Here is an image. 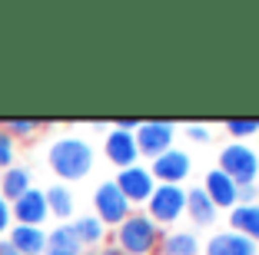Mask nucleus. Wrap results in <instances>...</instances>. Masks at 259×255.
<instances>
[{
    "instance_id": "1",
    "label": "nucleus",
    "mask_w": 259,
    "mask_h": 255,
    "mask_svg": "<svg viewBox=\"0 0 259 255\" xmlns=\"http://www.w3.org/2000/svg\"><path fill=\"white\" fill-rule=\"evenodd\" d=\"M47 166L54 169V176L67 186V182H80L93 173L97 166V149L87 136H60L47 149Z\"/></svg>"
},
{
    "instance_id": "2",
    "label": "nucleus",
    "mask_w": 259,
    "mask_h": 255,
    "mask_svg": "<svg viewBox=\"0 0 259 255\" xmlns=\"http://www.w3.org/2000/svg\"><path fill=\"white\" fill-rule=\"evenodd\" d=\"M163 239V229L146 216L143 209H133V216H126L120 225L113 229V242L123 255H153L160 248Z\"/></svg>"
},
{
    "instance_id": "3",
    "label": "nucleus",
    "mask_w": 259,
    "mask_h": 255,
    "mask_svg": "<svg viewBox=\"0 0 259 255\" xmlns=\"http://www.w3.org/2000/svg\"><path fill=\"white\" fill-rule=\"evenodd\" d=\"M143 212L160 225L163 232L176 229V222L186 219V186H156L153 195L146 199Z\"/></svg>"
},
{
    "instance_id": "4",
    "label": "nucleus",
    "mask_w": 259,
    "mask_h": 255,
    "mask_svg": "<svg viewBox=\"0 0 259 255\" xmlns=\"http://www.w3.org/2000/svg\"><path fill=\"white\" fill-rule=\"evenodd\" d=\"M216 169L229 176L236 186H249L259 182V149L252 143H226L216 156Z\"/></svg>"
},
{
    "instance_id": "5",
    "label": "nucleus",
    "mask_w": 259,
    "mask_h": 255,
    "mask_svg": "<svg viewBox=\"0 0 259 255\" xmlns=\"http://www.w3.org/2000/svg\"><path fill=\"white\" fill-rule=\"evenodd\" d=\"M133 136H137L140 159L153 163L156 156H163L166 149L176 146V123H169V120H143Z\"/></svg>"
},
{
    "instance_id": "6",
    "label": "nucleus",
    "mask_w": 259,
    "mask_h": 255,
    "mask_svg": "<svg viewBox=\"0 0 259 255\" xmlns=\"http://www.w3.org/2000/svg\"><path fill=\"white\" fill-rule=\"evenodd\" d=\"M93 216L107 225V229H116L126 216H133V206L126 202V195L116 189L113 179H103L93 189Z\"/></svg>"
},
{
    "instance_id": "7",
    "label": "nucleus",
    "mask_w": 259,
    "mask_h": 255,
    "mask_svg": "<svg viewBox=\"0 0 259 255\" xmlns=\"http://www.w3.org/2000/svg\"><path fill=\"white\" fill-rule=\"evenodd\" d=\"M150 166L156 186H186V179L193 176V156L183 149V146H173L163 156H156Z\"/></svg>"
},
{
    "instance_id": "8",
    "label": "nucleus",
    "mask_w": 259,
    "mask_h": 255,
    "mask_svg": "<svg viewBox=\"0 0 259 255\" xmlns=\"http://www.w3.org/2000/svg\"><path fill=\"white\" fill-rule=\"evenodd\" d=\"M113 182H116V189L126 195V202L133 206V209H143L146 199H150L153 189H156V179H153V173H150V166H146V163L116 169V179Z\"/></svg>"
},
{
    "instance_id": "9",
    "label": "nucleus",
    "mask_w": 259,
    "mask_h": 255,
    "mask_svg": "<svg viewBox=\"0 0 259 255\" xmlns=\"http://www.w3.org/2000/svg\"><path fill=\"white\" fill-rule=\"evenodd\" d=\"M103 156H107V163H110V166H116V169L137 166V163H140L137 136L130 133V129L110 126V129H107V136H103Z\"/></svg>"
},
{
    "instance_id": "10",
    "label": "nucleus",
    "mask_w": 259,
    "mask_h": 255,
    "mask_svg": "<svg viewBox=\"0 0 259 255\" xmlns=\"http://www.w3.org/2000/svg\"><path fill=\"white\" fill-rule=\"evenodd\" d=\"M203 255H259V245L233 229H220L203 239Z\"/></svg>"
},
{
    "instance_id": "11",
    "label": "nucleus",
    "mask_w": 259,
    "mask_h": 255,
    "mask_svg": "<svg viewBox=\"0 0 259 255\" xmlns=\"http://www.w3.org/2000/svg\"><path fill=\"white\" fill-rule=\"evenodd\" d=\"M220 216H223V212L209 202V195L203 192V186H186V219L193 222L196 232L213 229V225L220 222Z\"/></svg>"
},
{
    "instance_id": "12",
    "label": "nucleus",
    "mask_w": 259,
    "mask_h": 255,
    "mask_svg": "<svg viewBox=\"0 0 259 255\" xmlns=\"http://www.w3.org/2000/svg\"><path fill=\"white\" fill-rule=\"evenodd\" d=\"M10 216L17 219V225H37V229H44V222L50 219L44 189H27V192L10 206Z\"/></svg>"
},
{
    "instance_id": "13",
    "label": "nucleus",
    "mask_w": 259,
    "mask_h": 255,
    "mask_svg": "<svg viewBox=\"0 0 259 255\" xmlns=\"http://www.w3.org/2000/svg\"><path fill=\"white\" fill-rule=\"evenodd\" d=\"M236 189H239L236 182L229 179L223 169H216V166L203 176V192L209 195V202H213L220 212H229L233 206H236Z\"/></svg>"
},
{
    "instance_id": "14",
    "label": "nucleus",
    "mask_w": 259,
    "mask_h": 255,
    "mask_svg": "<svg viewBox=\"0 0 259 255\" xmlns=\"http://www.w3.org/2000/svg\"><path fill=\"white\" fill-rule=\"evenodd\" d=\"M160 255H203V239L196 229H166L160 239Z\"/></svg>"
},
{
    "instance_id": "15",
    "label": "nucleus",
    "mask_w": 259,
    "mask_h": 255,
    "mask_svg": "<svg viewBox=\"0 0 259 255\" xmlns=\"http://www.w3.org/2000/svg\"><path fill=\"white\" fill-rule=\"evenodd\" d=\"M44 199H47V209H50V219L73 222V216H76V199H73V189H70V186L54 182V186L44 189Z\"/></svg>"
},
{
    "instance_id": "16",
    "label": "nucleus",
    "mask_w": 259,
    "mask_h": 255,
    "mask_svg": "<svg viewBox=\"0 0 259 255\" xmlns=\"http://www.w3.org/2000/svg\"><path fill=\"white\" fill-rule=\"evenodd\" d=\"M226 229L246 235V239H252L259 245V202H252V206H233V209L226 212Z\"/></svg>"
},
{
    "instance_id": "17",
    "label": "nucleus",
    "mask_w": 259,
    "mask_h": 255,
    "mask_svg": "<svg viewBox=\"0 0 259 255\" xmlns=\"http://www.w3.org/2000/svg\"><path fill=\"white\" fill-rule=\"evenodd\" d=\"M70 225H73V235L83 248H103V242H107V235H110V229L100 222L93 212L90 216H76Z\"/></svg>"
},
{
    "instance_id": "18",
    "label": "nucleus",
    "mask_w": 259,
    "mask_h": 255,
    "mask_svg": "<svg viewBox=\"0 0 259 255\" xmlns=\"http://www.w3.org/2000/svg\"><path fill=\"white\" fill-rule=\"evenodd\" d=\"M10 245L20 255H44L47 252V232L37 225H14L10 229Z\"/></svg>"
},
{
    "instance_id": "19",
    "label": "nucleus",
    "mask_w": 259,
    "mask_h": 255,
    "mask_svg": "<svg viewBox=\"0 0 259 255\" xmlns=\"http://www.w3.org/2000/svg\"><path fill=\"white\" fill-rule=\"evenodd\" d=\"M27 189H33V173L27 166H10V169H4V176H0V195H4L7 202H17Z\"/></svg>"
},
{
    "instance_id": "20",
    "label": "nucleus",
    "mask_w": 259,
    "mask_h": 255,
    "mask_svg": "<svg viewBox=\"0 0 259 255\" xmlns=\"http://www.w3.org/2000/svg\"><path fill=\"white\" fill-rule=\"evenodd\" d=\"M47 248H57V252H70V255H80V252H83V245L76 242L73 225H70V222H60L54 232H47Z\"/></svg>"
},
{
    "instance_id": "21",
    "label": "nucleus",
    "mask_w": 259,
    "mask_h": 255,
    "mask_svg": "<svg viewBox=\"0 0 259 255\" xmlns=\"http://www.w3.org/2000/svg\"><path fill=\"white\" fill-rule=\"evenodd\" d=\"M229 143H249L252 136H259V120H226L223 123Z\"/></svg>"
},
{
    "instance_id": "22",
    "label": "nucleus",
    "mask_w": 259,
    "mask_h": 255,
    "mask_svg": "<svg viewBox=\"0 0 259 255\" xmlns=\"http://www.w3.org/2000/svg\"><path fill=\"white\" fill-rule=\"evenodd\" d=\"M183 133H186V139L196 143V146H209L213 143V126H209V123H186Z\"/></svg>"
},
{
    "instance_id": "23",
    "label": "nucleus",
    "mask_w": 259,
    "mask_h": 255,
    "mask_svg": "<svg viewBox=\"0 0 259 255\" xmlns=\"http://www.w3.org/2000/svg\"><path fill=\"white\" fill-rule=\"evenodd\" d=\"M17 159V143L14 136H7V129H0V169H10Z\"/></svg>"
},
{
    "instance_id": "24",
    "label": "nucleus",
    "mask_w": 259,
    "mask_h": 255,
    "mask_svg": "<svg viewBox=\"0 0 259 255\" xmlns=\"http://www.w3.org/2000/svg\"><path fill=\"white\" fill-rule=\"evenodd\" d=\"M4 129H7V136H20V139H27V136H33L40 129V123L37 120H10Z\"/></svg>"
},
{
    "instance_id": "25",
    "label": "nucleus",
    "mask_w": 259,
    "mask_h": 255,
    "mask_svg": "<svg viewBox=\"0 0 259 255\" xmlns=\"http://www.w3.org/2000/svg\"><path fill=\"white\" fill-rule=\"evenodd\" d=\"M259 202V182H249V186L236 189V206H252Z\"/></svg>"
},
{
    "instance_id": "26",
    "label": "nucleus",
    "mask_w": 259,
    "mask_h": 255,
    "mask_svg": "<svg viewBox=\"0 0 259 255\" xmlns=\"http://www.w3.org/2000/svg\"><path fill=\"white\" fill-rule=\"evenodd\" d=\"M10 219H14V216H10V202L4 199V195H0V235L10 229Z\"/></svg>"
},
{
    "instance_id": "27",
    "label": "nucleus",
    "mask_w": 259,
    "mask_h": 255,
    "mask_svg": "<svg viewBox=\"0 0 259 255\" xmlns=\"http://www.w3.org/2000/svg\"><path fill=\"white\" fill-rule=\"evenodd\" d=\"M0 255H20V252L10 245V239H0Z\"/></svg>"
},
{
    "instance_id": "28",
    "label": "nucleus",
    "mask_w": 259,
    "mask_h": 255,
    "mask_svg": "<svg viewBox=\"0 0 259 255\" xmlns=\"http://www.w3.org/2000/svg\"><path fill=\"white\" fill-rule=\"evenodd\" d=\"M80 255H107V252H103V248H83Z\"/></svg>"
},
{
    "instance_id": "29",
    "label": "nucleus",
    "mask_w": 259,
    "mask_h": 255,
    "mask_svg": "<svg viewBox=\"0 0 259 255\" xmlns=\"http://www.w3.org/2000/svg\"><path fill=\"white\" fill-rule=\"evenodd\" d=\"M44 255H70V252H57V248H47Z\"/></svg>"
},
{
    "instance_id": "30",
    "label": "nucleus",
    "mask_w": 259,
    "mask_h": 255,
    "mask_svg": "<svg viewBox=\"0 0 259 255\" xmlns=\"http://www.w3.org/2000/svg\"><path fill=\"white\" fill-rule=\"evenodd\" d=\"M153 255H160V252H153Z\"/></svg>"
}]
</instances>
